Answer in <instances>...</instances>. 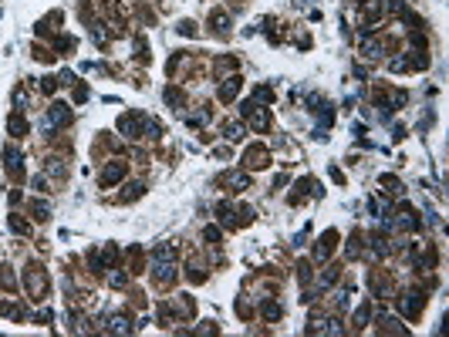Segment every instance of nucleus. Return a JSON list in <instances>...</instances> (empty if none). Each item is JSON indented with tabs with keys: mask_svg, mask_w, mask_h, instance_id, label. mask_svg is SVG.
Returning a JSON list of instances; mask_svg holds the SVG:
<instances>
[{
	"mask_svg": "<svg viewBox=\"0 0 449 337\" xmlns=\"http://www.w3.org/2000/svg\"><path fill=\"white\" fill-rule=\"evenodd\" d=\"M335 280H338V267H331V270L325 273V277H321V287H331Z\"/></svg>",
	"mask_w": 449,
	"mask_h": 337,
	"instance_id": "obj_23",
	"label": "nucleus"
},
{
	"mask_svg": "<svg viewBox=\"0 0 449 337\" xmlns=\"http://www.w3.org/2000/svg\"><path fill=\"white\" fill-rule=\"evenodd\" d=\"M264 317L267 320H277L281 317V303H264Z\"/></svg>",
	"mask_w": 449,
	"mask_h": 337,
	"instance_id": "obj_20",
	"label": "nucleus"
},
{
	"mask_svg": "<svg viewBox=\"0 0 449 337\" xmlns=\"http://www.w3.org/2000/svg\"><path fill=\"white\" fill-rule=\"evenodd\" d=\"M422 303H426V297H422V293H409V297L402 300V310H405L409 317H416L419 310H422Z\"/></svg>",
	"mask_w": 449,
	"mask_h": 337,
	"instance_id": "obj_7",
	"label": "nucleus"
},
{
	"mask_svg": "<svg viewBox=\"0 0 449 337\" xmlns=\"http://www.w3.org/2000/svg\"><path fill=\"white\" fill-rule=\"evenodd\" d=\"M31 213H34V219H47L51 216V206L41 202V199H31Z\"/></svg>",
	"mask_w": 449,
	"mask_h": 337,
	"instance_id": "obj_14",
	"label": "nucleus"
},
{
	"mask_svg": "<svg viewBox=\"0 0 449 337\" xmlns=\"http://www.w3.org/2000/svg\"><path fill=\"white\" fill-rule=\"evenodd\" d=\"M152 260H156V263H172V260H176V249L169 246V243H166V246L159 243V246L152 249Z\"/></svg>",
	"mask_w": 449,
	"mask_h": 337,
	"instance_id": "obj_10",
	"label": "nucleus"
},
{
	"mask_svg": "<svg viewBox=\"0 0 449 337\" xmlns=\"http://www.w3.org/2000/svg\"><path fill=\"white\" fill-rule=\"evenodd\" d=\"M139 125H142V118H139V115H122L118 128H122L125 138H135V135H139Z\"/></svg>",
	"mask_w": 449,
	"mask_h": 337,
	"instance_id": "obj_5",
	"label": "nucleus"
},
{
	"mask_svg": "<svg viewBox=\"0 0 449 337\" xmlns=\"http://www.w3.org/2000/svg\"><path fill=\"white\" fill-rule=\"evenodd\" d=\"M203 236H206L210 243H220V229H213V226H206V233H203Z\"/></svg>",
	"mask_w": 449,
	"mask_h": 337,
	"instance_id": "obj_25",
	"label": "nucleus"
},
{
	"mask_svg": "<svg viewBox=\"0 0 449 337\" xmlns=\"http://www.w3.org/2000/svg\"><path fill=\"white\" fill-rule=\"evenodd\" d=\"M176 280V267L172 263H156V283H172Z\"/></svg>",
	"mask_w": 449,
	"mask_h": 337,
	"instance_id": "obj_8",
	"label": "nucleus"
},
{
	"mask_svg": "<svg viewBox=\"0 0 449 337\" xmlns=\"http://www.w3.org/2000/svg\"><path fill=\"white\" fill-rule=\"evenodd\" d=\"M112 330H115V334H132L135 327L129 324V320H125V317H115V320H112Z\"/></svg>",
	"mask_w": 449,
	"mask_h": 337,
	"instance_id": "obj_17",
	"label": "nucleus"
},
{
	"mask_svg": "<svg viewBox=\"0 0 449 337\" xmlns=\"http://www.w3.org/2000/svg\"><path fill=\"white\" fill-rule=\"evenodd\" d=\"M361 54L375 61V57H382V44H378V41H365V44H361Z\"/></svg>",
	"mask_w": 449,
	"mask_h": 337,
	"instance_id": "obj_16",
	"label": "nucleus"
},
{
	"mask_svg": "<svg viewBox=\"0 0 449 337\" xmlns=\"http://www.w3.org/2000/svg\"><path fill=\"white\" fill-rule=\"evenodd\" d=\"M24 283L31 287L34 300H41V297H44V290H47V277L41 273V267H31V270H27V273H24Z\"/></svg>",
	"mask_w": 449,
	"mask_h": 337,
	"instance_id": "obj_1",
	"label": "nucleus"
},
{
	"mask_svg": "<svg viewBox=\"0 0 449 337\" xmlns=\"http://www.w3.org/2000/svg\"><path fill=\"white\" fill-rule=\"evenodd\" d=\"M247 165H250V168L267 165V148H264V145H253V148H247Z\"/></svg>",
	"mask_w": 449,
	"mask_h": 337,
	"instance_id": "obj_6",
	"label": "nucleus"
},
{
	"mask_svg": "<svg viewBox=\"0 0 449 337\" xmlns=\"http://www.w3.org/2000/svg\"><path fill=\"white\" fill-rule=\"evenodd\" d=\"M125 176V162H112V165H105L101 168V186L108 189V186H115V182Z\"/></svg>",
	"mask_w": 449,
	"mask_h": 337,
	"instance_id": "obj_2",
	"label": "nucleus"
},
{
	"mask_svg": "<svg viewBox=\"0 0 449 337\" xmlns=\"http://www.w3.org/2000/svg\"><path fill=\"white\" fill-rule=\"evenodd\" d=\"M7 132H11V135H24V132H27V122H24L21 115H11V122H7Z\"/></svg>",
	"mask_w": 449,
	"mask_h": 337,
	"instance_id": "obj_15",
	"label": "nucleus"
},
{
	"mask_svg": "<svg viewBox=\"0 0 449 337\" xmlns=\"http://www.w3.org/2000/svg\"><path fill=\"white\" fill-rule=\"evenodd\" d=\"M108 283H112V287H125V283H129V277H125L122 270H112V273H108Z\"/></svg>",
	"mask_w": 449,
	"mask_h": 337,
	"instance_id": "obj_19",
	"label": "nucleus"
},
{
	"mask_svg": "<svg viewBox=\"0 0 449 337\" xmlns=\"http://www.w3.org/2000/svg\"><path fill=\"white\" fill-rule=\"evenodd\" d=\"M142 128H146V138H162V125L156 118H142Z\"/></svg>",
	"mask_w": 449,
	"mask_h": 337,
	"instance_id": "obj_13",
	"label": "nucleus"
},
{
	"mask_svg": "<svg viewBox=\"0 0 449 337\" xmlns=\"http://www.w3.org/2000/svg\"><path fill=\"white\" fill-rule=\"evenodd\" d=\"M47 122H51V125H68V122H71V112H68V105H61V101H57V105H51V112H47Z\"/></svg>",
	"mask_w": 449,
	"mask_h": 337,
	"instance_id": "obj_4",
	"label": "nucleus"
},
{
	"mask_svg": "<svg viewBox=\"0 0 449 337\" xmlns=\"http://www.w3.org/2000/svg\"><path fill=\"white\" fill-rule=\"evenodd\" d=\"M220 182H223V186H230L233 192H240V189H247V186H250V179L243 176V172H223V176H220Z\"/></svg>",
	"mask_w": 449,
	"mask_h": 337,
	"instance_id": "obj_3",
	"label": "nucleus"
},
{
	"mask_svg": "<svg viewBox=\"0 0 449 337\" xmlns=\"http://www.w3.org/2000/svg\"><path fill=\"white\" fill-rule=\"evenodd\" d=\"M57 85H75V74H71V71H61V81H57Z\"/></svg>",
	"mask_w": 449,
	"mask_h": 337,
	"instance_id": "obj_27",
	"label": "nucleus"
},
{
	"mask_svg": "<svg viewBox=\"0 0 449 337\" xmlns=\"http://www.w3.org/2000/svg\"><path fill=\"white\" fill-rule=\"evenodd\" d=\"M240 85H243L240 78H226V85L220 88V101H233V98H236V91H240Z\"/></svg>",
	"mask_w": 449,
	"mask_h": 337,
	"instance_id": "obj_9",
	"label": "nucleus"
},
{
	"mask_svg": "<svg viewBox=\"0 0 449 337\" xmlns=\"http://www.w3.org/2000/svg\"><path fill=\"white\" fill-rule=\"evenodd\" d=\"M368 314H371L368 303H365V307H358V310H355V324H365V320H368Z\"/></svg>",
	"mask_w": 449,
	"mask_h": 337,
	"instance_id": "obj_22",
	"label": "nucleus"
},
{
	"mask_svg": "<svg viewBox=\"0 0 449 337\" xmlns=\"http://www.w3.org/2000/svg\"><path fill=\"white\" fill-rule=\"evenodd\" d=\"M382 186H389V192H399V179L395 176H382Z\"/></svg>",
	"mask_w": 449,
	"mask_h": 337,
	"instance_id": "obj_24",
	"label": "nucleus"
},
{
	"mask_svg": "<svg viewBox=\"0 0 449 337\" xmlns=\"http://www.w3.org/2000/svg\"><path fill=\"white\" fill-rule=\"evenodd\" d=\"M4 158H7V168H11V172H21V152H17V148H4Z\"/></svg>",
	"mask_w": 449,
	"mask_h": 337,
	"instance_id": "obj_12",
	"label": "nucleus"
},
{
	"mask_svg": "<svg viewBox=\"0 0 449 337\" xmlns=\"http://www.w3.org/2000/svg\"><path fill=\"white\" fill-rule=\"evenodd\" d=\"M34 189H41V192L47 189V179H44V176H37V179H34Z\"/></svg>",
	"mask_w": 449,
	"mask_h": 337,
	"instance_id": "obj_28",
	"label": "nucleus"
},
{
	"mask_svg": "<svg viewBox=\"0 0 449 337\" xmlns=\"http://www.w3.org/2000/svg\"><path fill=\"white\" fill-rule=\"evenodd\" d=\"M226 138H230V142H240V138H243V128H240V125H226Z\"/></svg>",
	"mask_w": 449,
	"mask_h": 337,
	"instance_id": "obj_21",
	"label": "nucleus"
},
{
	"mask_svg": "<svg viewBox=\"0 0 449 337\" xmlns=\"http://www.w3.org/2000/svg\"><path fill=\"white\" fill-rule=\"evenodd\" d=\"M253 98H257V101H270L274 95H270V88H257V95H253Z\"/></svg>",
	"mask_w": 449,
	"mask_h": 337,
	"instance_id": "obj_26",
	"label": "nucleus"
},
{
	"mask_svg": "<svg viewBox=\"0 0 449 337\" xmlns=\"http://www.w3.org/2000/svg\"><path fill=\"white\" fill-rule=\"evenodd\" d=\"M11 229H14V233H21V236H27V233H31V226L24 223L21 216H11Z\"/></svg>",
	"mask_w": 449,
	"mask_h": 337,
	"instance_id": "obj_18",
	"label": "nucleus"
},
{
	"mask_svg": "<svg viewBox=\"0 0 449 337\" xmlns=\"http://www.w3.org/2000/svg\"><path fill=\"white\" fill-rule=\"evenodd\" d=\"M210 24H213V31H220V34L230 31V17H226L223 11H213V14H210Z\"/></svg>",
	"mask_w": 449,
	"mask_h": 337,
	"instance_id": "obj_11",
	"label": "nucleus"
}]
</instances>
